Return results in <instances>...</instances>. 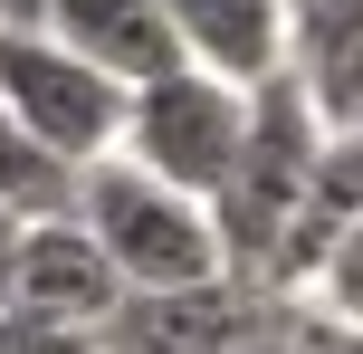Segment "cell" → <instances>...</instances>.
Masks as SVG:
<instances>
[{"instance_id":"13","label":"cell","mask_w":363,"mask_h":354,"mask_svg":"<svg viewBox=\"0 0 363 354\" xmlns=\"http://www.w3.org/2000/svg\"><path fill=\"white\" fill-rule=\"evenodd\" d=\"M48 19V0H0V29H38Z\"/></svg>"},{"instance_id":"3","label":"cell","mask_w":363,"mask_h":354,"mask_svg":"<svg viewBox=\"0 0 363 354\" xmlns=\"http://www.w3.org/2000/svg\"><path fill=\"white\" fill-rule=\"evenodd\" d=\"M0 115L19 134L57 153V163H106L115 153V125H125V87L86 67L77 48H57L48 29H0Z\"/></svg>"},{"instance_id":"2","label":"cell","mask_w":363,"mask_h":354,"mask_svg":"<svg viewBox=\"0 0 363 354\" xmlns=\"http://www.w3.org/2000/svg\"><path fill=\"white\" fill-rule=\"evenodd\" d=\"M77 221H86V240L106 249L115 287H201L220 278V240H211V211L163 192L153 172L134 163H86L77 172Z\"/></svg>"},{"instance_id":"7","label":"cell","mask_w":363,"mask_h":354,"mask_svg":"<svg viewBox=\"0 0 363 354\" xmlns=\"http://www.w3.org/2000/svg\"><path fill=\"white\" fill-rule=\"evenodd\" d=\"M287 77L315 125H363V0H287Z\"/></svg>"},{"instance_id":"4","label":"cell","mask_w":363,"mask_h":354,"mask_svg":"<svg viewBox=\"0 0 363 354\" xmlns=\"http://www.w3.org/2000/svg\"><path fill=\"white\" fill-rule=\"evenodd\" d=\"M115 297H125V287H115L106 249L86 240V221H77V211H57V221H19L10 278H0V306L48 316V326H106Z\"/></svg>"},{"instance_id":"10","label":"cell","mask_w":363,"mask_h":354,"mask_svg":"<svg viewBox=\"0 0 363 354\" xmlns=\"http://www.w3.org/2000/svg\"><path fill=\"white\" fill-rule=\"evenodd\" d=\"M0 354H96V326H48V316L0 306Z\"/></svg>"},{"instance_id":"14","label":"cell","mask_w":363,"mask_h":354,"mask_svg":"<svg viewBox=\"0 0 363 354\" xmlns=\"http://www.w3.org/2000/svg\"><path fill=\"white\" fill-rule=\"evenodd\" d=\"M10 240H19V221H10V211H0V278H10Z\"/></svg>"},{"instance_id":"5","label":"cell","mask_w":363,"mask_h":354,"mask_svg":"<svg viewBox=\"0 0 363 354\" xmlns=\"http://www.w3.org/2000/svg\"><path fill=\"white\" fill-rule=\"evenodd\" d=\"M258 287L201 278V287H125L96 326V354H230Z\"/></svg>"},{"instance_id":"11","label":"cell","mask_w":363,"mask_h":354,"mask_svg":"<svg viewBox=\"0 0 363 354\" xmlns=\"http://www.w3.org/2000/svg\"><path fill=\"white\" fill-rule=\"evenodd\" d=\"M230 354H296V297H258Z\"/></svg>"},{"instance_id":"12","label":"cell","mask_w":363,"mask_h":354,"mask_svg":"<svg viewBox=\"0 0 363 354\" xmlns=\"http://www.w3.org/2000/svg\"><path fill=\"white\" fill-rule=\"evenodd\" d=\"M296 354H363V326L325 316L315 297H296Z\"/></svg>"},{"instance_id":"8","label":"cell","mask_w":363,"mask_h":354,"mask_svg":"<svg viewBox=\"0 0 363 354\" xmlns=\"http://www.w3.org/2000/svg\"><path fill=\"white\" fill-rule=\"evenodd\" d=\"M182 38V67H211L230 87H268L287 67V0H153Z\"/></svg>"},{"instance_id":"6","label":"cell","mask_w":363,"mask_h":354,"mask_svg":"<svg viewBox=\"0 0 363 354\" xmlns=\"http://www.w3.org/2000/svg\"><path fill=\"white\" fill-rule=\"evenodd\" d=\"M38 29H48L57 48H77L106 87H125V96L182 67V38H172V19L153 10V0H48Z\"/></svg>"},{"instance_id":"9","label":"cell","mask_w":363,"mask_h":354,"mask_svg":"<svg viewBox=\"0 0 363 354\" xmlns=\"http://www.w3.org/2000/svg\"><path fill=\"white\" fill-rule=\"evenodd\" d=\"M0 211H10V221H57V211H77V163H57L38 134L10 125V115H0Z\"/></svg>"},{"instance_id":"1","label":"cell","mask_w":363,"mask_h":354,"mask_svg":"<svg viewBox=\"0 0 363 354\" xmlns=\"http://www.w3.org/2000/svg\"><path fill=\"white\" fill-rule=\"evenodd\" d=\"M239 144H249V87H230V77H211V67H172V77H153V87H134L125 125H115V163L153 172L182 201H211V192L230 182Z\"/></svg>"}]
</instances>
